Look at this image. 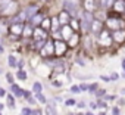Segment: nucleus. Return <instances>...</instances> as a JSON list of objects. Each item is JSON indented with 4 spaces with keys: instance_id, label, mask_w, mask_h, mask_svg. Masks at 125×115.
<instances>
[{
    "instance_id": "24",
    "label": "nucleus",
    "mask_w": 125,
    "mask_h": 115,
    "mask_svg": "<svg viewBox=\"0 0 125 115\" xmlns=\"http://www.w3.org/2000/svg\"><path fill=\"white\" fill-rule=\"evenodd\" d=\"M6 97H8V103H9V106L13 109V108H15V97H13L12 94H8Z\"/></svg>"
},
{
    "instance_id": "43",
    "label": "nucleus",
    "mask_w": 125,
    "mask_h": 115,
    "mask_svg": "<svg viewBox=\"0 0 125 115\" xmlns=\"http://www.w3.org/2000/svg\"><path fill=\"white\" fill-rule=\"evenodd\" d=\"M113 99H116V96H106V100H113Z\"/></svg>"
},
{
    "instance_id": "16",
    "label": "nucleus",
    "mask_w": 125,
    "mask_h": 115,
    "mask_svg": "<svg viewBox=\"0 0 125 115\" xmlns=\"http://www.w3.org/2000/svg\"><path fill=\"white\" fill-rule=\"evenodd\" d=\"M41 90H43V84H41L40 81H35V83L32 84V92H34L35 94H38V93H41Z\"/></svg>"
},
{
    "instance_id": "30",
    "label": "nucleus",
    "mask_w": 125,
    "mask_h": 115,
    "mask_svg": "<svg viewBox=\"0 0 125 115\" xmlns=\"http://www.w3.org/2000/svg\"><path fill=\"white\" fill-rule=\"evenodd\" d=\"M112 115H121V111H119L118 106H113L112 108Z\"/></svg>"
},
{
    "instance_id": "50",
    "label": "nucleus",
    "mask_w": 125,
    "mask_h": 115,
    "mask_svg": "<svg viewBox=\"0 0 125 115\" xmlns=\"http://www.w3.org/2000/svg\"><path fill=\"white\" fill-rule=\"evenodd\" d=\"M2 50H3V47H2V46H0V52H2Z\"/></svg>"
},
{
    "instance_id": "46",
    "label": "nucleus",
    "mask_w": 125,
    "mask_h": 115,
    "mask_svg": "<svg viewBox=\"0 0 125 115\" xmlns=\"http://www.w3.org/2000/svg\"><path fill=\"white\" fill-rule=\"evenodd\" d=\"M121 94H122V96H125V89H121Z\"/></svg>"
},
{
    "instance_id": "1",
    "label": "nucleus",
    "mask_w": 125,
    "mask_h": 115,
    "mask_svg": "<svg viewBox=\"0 0 125 115\" xmlns=\"http://www.w3.org/2000/svg\"><path fill=\"white\" fill-rule=\"evenodd\" d=\"M15 3L10 0H0V12L2 13H10L15 11Z\"/></svg>"
},
{
    "instance_id": "28",
    "label": "nucleus",
    "mask_w": 125,
    "mask_h": 115,
    "mask_svg": "<svg viewBox=\"0 0 125 115\" xmlns=\"http://www.w3.org/2000/svg\"><path fill=\"white\" fill-rule=\"evenodd\" d=\"M37 100H38V102H41V103H46V102H47L43 93H38V94H37Z\"/></svg>"
},
{
    "instance_id": "9",
    "label": "nucleus",
    "mask_w": 125,
    "mask_h": 115,
    "mask_svg": "<svg viewBox=\"0 0 125 115\" xmlns=\"http://www.w3.org/2000/svg\"><path fill=\"white\" fill-rule=\"evenodd\" d=\"M107 25L112 28V30H119L121 27H122V22L121 21H118V19H107Z\"/></svg>"
},
{
    "instance_id": "42",
    "label": "nucleus",
    "mask_w": 125,
    "mask_h": 115,
    "mask_svg": "<svg viewBox=\"0 0 125 115\" xmlns=\"http://www.w3.org/2000/svg\"><path fill=\"white\" fill-rule=\"evenodd\" d=\"M32 115H43V114H41L40 109H35V111H32Z\"/></svg>"
},
{
    "instance_id": "2",
    "label": "nucleus",
    "mask_w": 125,
    "mask_h": 115,
    "mask_svg": "<svg viewBox=\"0 0 125 115\" xmlns=\"http://www.w3.org/2000/svg\"><path fill=\"white\" fill-rule=\"evenodd\" d=\"M93 16H91V13L90 12H85V13H83V22H81V27H83V30L84 31H88V30H91V25H93Z\"/></svg>"
},
{
    "instance_id": "36",
    "label": "nucleus",
    "mask_w": 125,
    "mask_h": 115,
    "mask_svg": "<svg viewBox=\"0 0 125 115\" xmlns=\"http://www.w3.org/2000/svg\"><path fill=\"white\" fill-rule=\"evenodd\" d=\"M24 30H25V31H24L25 35H31V34H32V30H31L30 27H27V28H24Z\"/></svg>"
},
{
    "instance_id": "18",
    "label": "nucleus",
    "mask_w": 125,
    "mask_h": 115,
    "mask_svg": "<svg viewBox=\"0 0 125 115\" xmlns=\"http://www.w3.org/2000/svg\"><path fill=\"white\" fill-rule=\"evenodd\" d=\"M115 2L116 0H100V5H102V8H110Z\"/></svg>"
},
{
    "instance_id": "49",
    "label": "nucleus",
    "mask_w": 125,
    "mask_h": 115,
    "mask_svg": "<svg viewBox=\"0 0 125 115\" xmlns=\"http://www.w3.org/2000/svg\"><path fill=\"white\" fill-rule=\"evenodd\" d=\"M0 109H3V105H2V103H0Z\"/></svg>"
},
{
    "instance_id": "4",
    "label": "nucleus",
    "mask_w": 125,
    "mask_h": 115,
    "mask_svg": "<svg viewBox=\"0 0 125 115\" xmlns=\"http://www.w3.org/2000/svg\"><path fill=\"white\" fill-rule=\"evenodd\" d=\"M25 27L21 24V22H16V24H12V27H10V33L13 34V35H21V34H24V30Z\"/></svg>"
},
{
    "instance_id": "38",
    "label": "nucleus",
    "mask_w": 125,
    "mask_h": 115,
    "mask_svg": "<svg viewBox=\"0 0 125 115\" xmlns=\"http://www.w3.org/2000/svg\"><path fill=\"white\" fill-rule=\"evenodd\" d=\"M97 106H99V108H102V109H104V108H106V102L99 100V102H97Z\"/></svg>"
},
{
    "instance_id": "13",
    "label": "nucleus",
    "mask_w": 125,
    "mask_h": 115,
    "mask_svg": "<svg viewBox=\"0 0 125 115\" xmlns=\"http://www.w3.org/2000/svg\"><path fill=\"white\" fill-rule=\"evenodd\" d=\"M113 6H115V9H116L118 12H124V11H125V3H124V0H116V2L113 3Z\"/></svg>"
},
{
    "instance_id": "25",
    "label": "nucleus",
    "mask_w": 125,
    "mask_h": 115,
    "mask_svg": "<svg viewBox=\"0 0 125 115\" xmlns=\"http://www.w3.org/2000/svg\"><path fill=\"white\" fill-rule=\"evenodd\" d=\"M16 77H18L19 80H27V72H25V71H22V69H19V71H18V74H16Z\"/></svg>"
},
{
    "instance_id": "8",
    "label": "nucleus",
    "mask_w": 125,
    "mask_h": 115,
    "mask_svg": "<svg viewBox=\"0 0 125 115\" xmlns=\"http://www.w3.org/2000/svg\"><path fill=\"white\" fill-rule=\"evenodd\" d=\"M65 49H66V44H65V43H62V41H54V53L62 55V53H65Z\"/></svg>"
},
{
    "instance_id": "23",
    "label": "nucleus",
    "mask_w": 125,
    "mask_h": 115,
    "mask_svg": "<svg viewBox=\"0 0 125 115\" xmlns=\"http://www.w3.org/2000/svg\"><path fill=\"white\" fill-rule=\"evenodd\" d=\"M77 43H78V35L77 34H72L69 37V46H75Z\"/></svg>"
},
{
    "instance_id": "5",
    "label": "nucleus",
    "mask_w": 125,
    "mask_h": 115,
    "mask_svg": "<svg viewBox=\"0 0 125 115\" xmlns=\"http://www.w3.org/2000/svg\"><path fill=\"white\" fill-rule=\"evenodd\" d=\"M112 38H113L115 41H118V43L124 41V38H125V31H124V30H115V31L112 33Z\"/></svg>"
},
{
    "instance_id": "27",
    "label": "nucleus",
    "mask_w": 125,
    "mask_h": 115,
    "mask_svg": "<svg viewBox=\"0 0 125 115\" xmlns=\"http://www.w3.org/2000/svg\"><path fill=\"white\" fill-rule=\"evenodd\" d=\"M71 92H72V93H81L83 90H81V87H80V86H77V84H75V86H72V87H71Z\"/></svg>"
},
{
    "instance_id": "44",
    "label": "nucleus",
    "mask_w": 125,
    "mask_h": 115,
    "mask_svg": "<svg viewBox=\"0 0 125 115\" xmlns=\"http://www.w3.org/2000/svg\"><path fill=\"white\" fill-rule=\"evenodd\" d=\"M118 103H119V105H124V103H125V99H124V97H121V99H119V102H118Z\"/></svg>"
},
{
    "instance_id": "39",
    "label": "nucleus",
    "mask_w": 125,
    "mask_h": 115,
    "mask_svg": "<svg viewBox=\"0 0 125 115\" xmlns=\"http://www.w3.org/2000/svg\"><path fill=\"white\" fill-rule=\"evenodd\" d=\"M100 78H102L103 81H106V83H109V81H112V80H110V77H107V75H102Z\"/></svg>"
},
{
    "instance_id": "33",
    "label": "nucleus",
    "mask_w": 125,
    "mask_h": 115,
    "mask_svg": "<svg viewBox=\"0 0 125 115\" xmlns=\"http://www.w3.org/2000/svg\"><path fill=\"white\" fill-rule=\"evenodd\" d=\"M96 89H97V84H96V83L88 84V92H96Z\"/></svg>"
},
{
    "instance_id": "6",
    "label": "nucleus",
    "mask_w": 125,
    "mask_h": 115,
    "mask_svg": "<svg viewBox=\"0 0 125 115\" xmlns=\"http://www.w3.org/2000/svg\"><path fill=\"white\" fill-rule=\"evenodd\" d=\"M41 52L44 55H50L54 52V41H46V44L41 47Z\"/></svg>"
},
{
    "instance_id": "37",
    "label": "nucleus",
    "mask_w": 125,
    "mask_h": 115,
    "mask_svg": "<svg viewBox=\"0 0 125 115\" xmlns=\"http://www.w3.org/2000/svg\"><path fill=\"white\" fill-rule=\"evenodd\" d=\"M80 87H81V90H83V92H87V90H88V84H87V83L80 84Z\"/></svg>"
},
{
    "instance_id": "10",
    "label": "nucleus",
    "mask_w": 125,
    "mask_h": 115,
    "mask_svg": "<svg viewBox=\"0 0 125 115\" xmlns=\"http://www.w3.org/2000/svg\"><path fill=\"white\" fill-rule=\"evenodd\" d=\"M10 90H12V93H13V94L16 96V97H22V96H24V90H22V89H21V87H19L18 84H15V83L12 84Z\"/></svg>"
},
{
    "instance_id": "19",
    "label": "nucleus",
    "mask_w": 125,
    "mask_h": 115,
    "mask_svg": "<svg viewBox=\"0 0 125 115\" xmlns=\"http://www.w3.org/2000/svg\"><path fill=\"white\" fill-rule=\"evenodd\" d=\"M91 30H93L94 33H99V31L102 30V24H100L99 21H93V25H91Z\"/></svg>"
},
{
    "instance_id": "21",
    "label": "nucleus",
    "mask_w": 125,
    "mask_h": 115,
    "mask_svg": "<svg viewBox=\"0 0 125 115\" xmlns=\"http://www.w3.org/2000/svg\"><path fill=\"white\" fill-rule=\"evenodd\" d=\"M46 115H56V109H54L53 105H49L46 108Z\"/></svg>"
},
{
    "instance_id": "26",
    "label": "nucleus",
    "mask_w": 125,
    "mask_h": 115,
    "mask_svg": "<svg viewBox=\"0 0 125 115\" xmlns=\"http://www.w3.org/2000/svg\"><path fill=\"white\" fill-rule=\"evenodd\" d=\"M93 5H94L93 0H85V9H87V11H91V9L94 8Z\"/></svg>"
},
{
    "instance_id": "31",
    "label": "nucleus",
    "mask_w": 125,
    "mask_h": 115,
    "mask_svg": "<svg viewBox=\"0 0 125 115\" xmlns=\"http://www.w3.org/2000/svg\"><path fill=\"white\" fill-rule=\"evenodd\" d=\"M22 115H32V111L30 108H24L22 109Z\"/></svg>"
},
{
    "instance_id": "29",
    "label": "nucleus",
    "mask_w": 125,
    "mask_h": 115,
    "mask_svg": "<svg viewBox=\"0 0 125 115\" xmlns=\"http://www.w3.org/2000/svg\"><path fill=\"white\" fill-rule=\"evenodd\" d=\"M65 105H68V106H74V105H77V100H74V99H68V100H65Z\"/></svg>"
},
{
    "instance_id": "3",
    "label": "nucleus",
    "mask_w": 125,
    "mask_h": 115,
    "mask_svg": "<svg viewBox=\"0 0 125 115\" xmlns=\"http://www.w3.org/2000/svg\"><path fill=\"white\" fill-rule=\"evenodd\" d=\"M63 6H65V11H68L72 15L78 13V2H77V0H65Z\"/></svg>"
},
{
    "instance_id": "15",
    "label": "nucleus",
    "mask_w": 125,
    "mask_h": 115,
    "mask_svg": "<svg viewBox=\"0 0 125 115\" xmlns=\"http://www.w3.org/2000/svg\"><path fill=\"white\" fill-rule=\"evenodd\" d=\"M25 12H27L28 19H30V18H32V16L35 15V12H37V6H30V8H27V9H25Z\"/></svg>"
},
{
    "instance_id": "12",
    "label": "nucleus",
    "mask_w": 125,
    "mask_h": 115,
    "mask_svg": "<svg viewBox=\"0 0 125 115\" xmlns=\"http://www.w3.org/2000/svg\"><path fill=\"white\" fill-rule=\"evenodd\" d=\"M34 35H35V40H46V33H44V28H37L34 30Z\"/></svg>"
},
{
    "instance_id": "14",
    "label": "nucleus",
    "mask_w": 125,
    "mask_h": 115,
    "mask_svg": "<svg viewBox=\"0 0 125 115\" xmlns=\"http://www.w3.org/2000/svg\"><path fill=\"white\" fill-rule=\"evenodd\" d=\"M8 62H9V67L10 68H16L18 67V61H16V58L13 55H9L8 56Z\"/></svg>"
},
{
    "instance_id": "41",
    "label": "nucleus",
    "mask_w": 125,
    "mask_h": 115,
    "mask_svg": "<svg viewBox=\"0 0 125 115\" xmlns=\"http://www.w3.org/2000/svg\"><path fill=\"white\" fill-rule=\"evenodd\" d=\"M2 96H6V90L0 87V97H2Z\"/></svg>"
},
{
    "instance_id": "22",
    "label": "nucleus",
    "mask_w": 125,
    "mask_h": 115,
    "mask_svg": "<svg viewBox=\"0 0 125 115\" xmlns=\"http://www.w3.org/2000/svg\"><path fill=\"white\" fill-rule=\"evenodd\" d=\"M59 24H60V22H59V18H53V19H52V30H53V31H57Z\"/></svg>"
},
{
    "instance_id": "7",
    "label": "nucleus",
    "mask_w": 125,
    "mask_h": 115,
    "mask_svg": "<svg viewBox=\"0 0 125 115\" xmlns=\"http://www.w3.org/2000/svg\"><path fill=\"white\" fill-rule=\"evenodd\" d=\"M69 21H71V13H69L68 11H63V12L59 15V22H60L62 25H66Z\"/></svg>"
},
{
    "instance_id": "32",
    "label": "nucleus",
    "mask_w": 125,
    "mask_h": 115,
    "mask_svg": "<svg viewBox=\"0 0 125 115\" xmlns=\"http://www.w3.org/2000/svg\"><path fill=\"white\" fill-rule=\"evenodd\" d=\"M6 80H8L10 84H13V75H12L10 72H8V74H6Z\"/></svg>"
},
{
    "instance_id": "35",
    "label": "nucleus",
    "mask_w": 125,
    "mask_h": 115,
    "mask_svg": "<svg viewBox=\"0 0 125 115\" xmlns=\"http://www.w3.org/2000/svg\"><path fill=\"white\" fill-rule=\"evenodd\" d=\"M50 24H52V21H49V19H46V21H44V22H43V28H44V30H47V28H49V25H50Z\"/></svg>"
},
{
    "instance_id": "40",
    "label": "nucleus",
    "mask_w": 125,
    "mask_h": 115,
    "mask_svg": "<svg viewBox=\"0 0 125 115\" xmlns=\"http://www.w3.org/2000/svg\"><path fill=\"white\" fill-rule=\"evenodd\" d=\"M96 93H97V96H104V94H106V92H104V90H97Z\"/></svg>"
},
{
    "instance_id": "34",
    "label": "nucleus",
    "mask_w": 125,
    "mask_h": 115,
    "mask_svg": "<svg viewBox=\"0 0 125 115\" xmlns=\"http://www.w3.org/2000/svg\"><path fill=\"white\" fill-rule=\"evenodd\" d=\"M118 78H119V74H118V72H112V75H110V80H112V81H116Z\"/></svg>"
},
{
    "instance_id": "17",
    "label": "nucleus",
    "mask_w": 125,
    "mask_h": 115,
    "mask_svg": "<svg viewBox=\"0 0 125 115\" xmlns=\"http://www.w3.org/2000/svg\"><path fill=\"white\" fill-rule=\"evenodd\" d=\"M62 35H63L65 38H69V37L72 35V30H71L68 25H65L63 28H62Z\"/></svg>"
},
{
    "instance_id": "20",
    "label": "nucleus",
    "mask_w": 125,
    "mask_h": 115,
    "mask_svg": "<svg viewBox=\"0 0 125 115\" xmlns=\"http://www.w3.org/2000/svg\"><path fill=\"white\" fill-rule=\"evenodd\" d=\"M40 21H43V16H40V15H34L32 18H30V22H31L32 25H35V24H38Z\"/></svg>"
},
{
    "instance_id": "47",
    "label": "nucleus",
    "mask_w": 125,
    "mask_h": 115,
    "mask_svg": "<svg viewBox=\"0 0 125 115\" xmlns=\"http://www.w3.org/2000/svg\"><path fill=\"white\" fill-rule=\"evenodd\" d=\"M97 115H106V114H104V112H99Z\"/></svg>"
},
{
    "instance_id": "48",
    "label": "nucleus",
    "mask_w": 125,
    "mask_h": 115,
    "mask_svg": "<svg viewBox=\"0 0 125 115\" xmlns=\"http://www.w3.org/2000/svg\"><path fill=\"white\" fill-rule=\"evenodd\" d=\"M85 115H94V114H93V112H87Z\"/></svg>"
},
{
    "instance_id": "11",
    "label": "nucleus",
    "mask_w": 125,
    "mask_h": 115,
    "mask_svg": "<svg viewBox=\"0 0 125 115\" xmlns=\"http://www.w3.org/2000/svg\"><path fill=\"white\" fill-rule=\"evenodd\" d=\"M100 37H102V40H100V41H102L103 44H109V43L112 41V34L109 35V33H107V31H102V33H100Z\"/></svg>"
},
{
    "instance_id": "45",
    "label": "nucleus",
    "mask_w": 125,
    "mask_h": 115,
    "mask_svg": "<svg viewBox=\"0 0 125 115\" xmlns=\"http://www.w3.org/2000/svg\"><path fill=\"white\" fill-rule=\"evenodd\" d=\"M122 69H124V71H125V59H124V61H122Z\"/></svg>"
}]
</instances>
